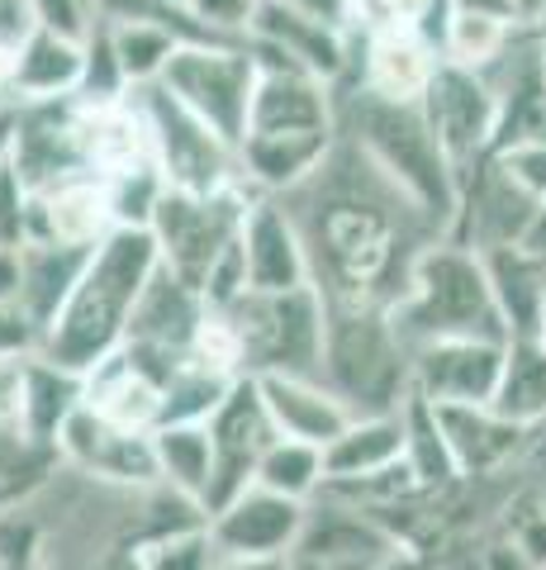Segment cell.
<instances>
[{
    "label": "cell",
    "mask_w": 546,
    "mask_h": 570,
    "mask_svg": "<svg viewBox=\"0 0 546 570\" xmlns=\"http://www.w3.org/2000/svg\"><path fill=\"white\" fill-rule=\"evenodd\" d=\"M0 305H20V247H0Z\"/></svg>",
    "instance_id": "cell-47"
},
{
    "label": "cell",
    "mask_w": 546,
    "mask_h": 570,
    "mask_svg": "<svg viewBox=\"0 0 546 570\" xmlns=\"http://www.w3.org/2000/svg\"><path fill=\"white\" fill-rule=\"evenodd\" d=\"M62 456L58 448H43L14 419L0 414V513L29 504L52 475H58Z\"/></svg>",
    "instance_id": "cell-35"
},
{
    "label": "cell",
    "mask_w": 546,
    "mask_h": 570,
    "mask_svg": "<svg viewBox=\"0 0 546 570\" xmlns=\"http://www.w3.org/2000/svg\"><path fill=\"white\" fill-rule=\"evenodd\" d=\"M533 343H542V347H546V299H542V324H537V337H533Z\"/></svg>",
    "instance_id": "cell-55"
},
{
    "label": "cell",
    "mask_w": 546,
    "mask_h": 570,
    "mask_svg": "<svg viewBox=\"0 0 546 570\" xmlns=\"http://www.w3.org/2000/svg\"><path fill=\"white\" fill-rule=\"evenodd\" d=\"M338 138H347L361 157L390 176L409 200L451 234L456 219V195H461V171L437 142L423 105H395L380 100L361 86H338Z\"/></svg>",
    "instance_id": "cell-3"
},
{
    "label": "cell",
    "mask_w": 546,
    "mask_h": 570,
    "mask_svg": "<svg viewBox=\"0 0 546 570\" xmlns=\"http://www.w3.org/2000/svg\"><path fill=\"white\" fill-rule=\"evenodd\" d=\"M299 557H328V561H366L376 566L385 557H395V551H409L399 547V538L390 528H385L376 513H366L357 504H347L338 494H319L305 513V532H299L295 542ZM290 551V557H295Z\"/></svg>",
    "instance_id": "cell-25"
},
{
    "label": "cell",
    "mask_w": 546,
    "mask_h": 570,
    "mask_svg": "<svg viewBox=\"0 0 546 570\" xmlns=\"http://www.w3.org/2000/svg\"><path fill=\"white\" fill-rule=\"evenodd\" d=\"M261 0H190L196 24L209 33L215 43H242L252 33Z\"/></svg>",
    "instance_id": "cell-42"
},
{
    "label": "cell",
    "mask_w": 546,
    "mask_h": 570,
    "mask_svg": "<svg viewBox=\"0 0 546 570\" xmlns=\"http://www.w3.org/2000/svg\"><path fill=\"white\" fill-rule=\"evenodd\" d=\"M14 171L39 195L48 186L91 176L77 142V96L62 100H29L20 105V138H14Z\"/></svg>",
    "instance_id": "cell-19"
},
{
    "label": "cell",
    "mask_w": 546,
    "mask_h": 570,
    "mask_svg": "<svg viewBox=\"0 0 546 570\" xmlns=\"http://www.w3.org/2000/svg\"><path fill=\"white\" fill-rule=\"evenodd\" d=\"M527 480L546 494V428H542V442H537V452H533V461H527Z\"/></svg>",
    "instance_id": "cell-53"
},
{
    "label": "cell",
    "mask_w": 546,
    "mask_h": 570,
    "mask_svg": "<svg viewBox=\"0 0 546 570\" xmlns=\"http://www.w3.org/2000/svg\"><path fill=\"white\" fill-rule=\"evenodd\" d=\"M485 266H489V285H495V305L504 314L508 343H527V337H537L542 299H546V262L533 257L518 243V247L485 253Z\"/></svg>",
    "instance_id": "cell-32"
},
{
    "label": "cell",
    "mask_w": 546,
    "mask_h": 570,
    "mask_svg": "<svg viewBox=\"0 0 546 570\" xmlns=\"http://www.w3.org/2000/svg\"><path fill=\"white\" fill-rule=\"evenodd\" d=\"M157 266H162V257H157V243L148 228H115L91 253V262H86L72 299L48 324L39 352L48 362L86 376L115 347H125L133 309L152 285Z\"/></svg>",
    "instance_id": "cell-2"
},
{
    "label": "cell",
    "mask_w": 546,
    "mask_h": 570,
    "mask_svg": "<svg viewBox=\"0 0 546 570\" xmlns=\"http://www.w3.org/2000/svg\"><path fill=\"white\" fill-rule=\"evenodd\" d=\"M91 6H96V0H91Z\"/></svg>",
    "instance_id": "cell-58"
},
{
    "label": "cell",
    "mask_w": 546,
    "mask_h": 570,
    "mask_svg": "<svg viewBox=\"0 0 546 570\" xmlns=\"http://www.w3.org/2000/svg\"><path fill=\"white\" fill-rule=\"evenodd\" d=\"M248 134H338V86L295 67H267Z\"/></svg>",
    "instance_id": "cell-24"
},
{
    "label": "cell",
    "mask_w": 546,
    "mask_h": 570,
    "mask_svg": "<svg viewBox=\"0 0 546 570\" xmlns=\"http://www.w3.org/2000/svg\"><path fill=\"white\" fill-rule=\"evenodd\" d=\"M248 48L257 67H295V71H309L328 86H343L351 77V62H357V43L351 33L338 24H324L314 14L286 6V0H261L252 33H248Z\"/></svg>",
    "instance_id": "cell-10"
},
{
    "label": "cell",
    "mask_w": 546,
    "mask_h": 570,
    "mask_svg": "<svg viewBox=\"0 0 546 570\" xmlns=\"http://www.w3.org/2000/svg\"><path fill=\"white\" fill-rule=\"evenodd\" d=\"M24 6H29L33 24L72 33V39H86L91 24H96V6H91V0H24Z\"/></svg>",
    "instance_id": "cell-45"
},
{
    "label": "cell",
    "mask_w": 546,
    "mask_h": 570,
    "mask_svg": "<svg viewBox=\"0 0 546 570\" xmlns=\"http://www.w3.org/2000/svg\"><path fill=\"white\" fill-rule=\"evenodd\" d=\"M286 6L305 10V14H314V20H324V24L347 29V10H351V0H286Z\"/></svg>",
    "instance_id": "cell-48"
},
{
    "label": "cell",
    "mask_w": 546,
    "mask_h": 570,
    "mask_svg": "<svg viewBox=\"0 0 546 570\" xmlns=\"http://www.w3.org/2000/svg\"><path fill=\"white\" fill-rule=\"evenodd\" d=\"M390 314L409 352L437 343V337H495V343H508L485 257L451 238H437L418 257L409 291L395 299Z\"/></svg>",
    "instance_id": "cell-5"
},
{
    "label": "cell",
    "mask_w": 546,
    "mask_h": 570,
    "mask_svg": "<svg viewBox=\"0 0 546 570\" xmlns=\"http://www.w3.org/2000/svg\"><path fill=\"white\" fill-rule=\"evenodd\" d=\"M242 257H248L252 291H261V295L314 285L305 238H299L290 209L280 205L276 195H257L252 200L248 219H242Z\"/></svg>",
    "instance_id": "cell-23"
},
{
    "label": "cell",
    "mask_w": 546,
    "mask_h": 570,
    "mask_svg": "<svg viewBox=\"0 0 546 570\" xmlns=\"http://www.w3.org/2000/svg\"><path fill=\"white\" fill-rule=\"evenodd\" d=\"M96 247H62V243H24L20 247V309L48 333V324L72 299Z\"/></svg>",
    "instance_id": "cell-31"
},
{
    "label": "cell",
    "mask_w": 546,
    "mask_h": 570,
    "mask_svg": "<svg viewBox=\"0 0 546 570\" xmlns=\"http://www.w3.org/2000/svg\"><path fill=\"white\" fill-rule=\"evenodd\" d=\"M205 433H209V452H215V475H209L205 513H215L234 494L257 485L261 456H267L271 442L280 438L271 414H267V404H261L257 376H242L234 390H228L224 404L205 419Z\"/></svg>",
    "instance_id": "cell-11"
},
{
    "label": "cell",
    "mask_w": 546,
    "mask_h": 570,
    "mask_svg": "<svg viewBox=\"0 0 546 570\" xmlns=\"http://www.w3.org/2000/svg\"><path fill=\"white\" fill-rule=\"evenodd\" d=\"M105 24H110V43H115V58H119L129 91H143V86L162 81L167 62L181 48V39L171 29L148 24V20H105Z\"/></svg>",
    "instance_id": "cell-37"
},
{
    "label": "cell",
    "mask_w": 546,
    "mask_h": 570,
    "mask_svg": "<svg viewBox=\"0 0 546 570\" xmlns=\"http://www.w3.org/2000/svg\"><path fill=\"white\" fill-rule=\"evenodd\" d=\"M324 366L319 381L351 414H399L414 395V352L385 305L324 299Z\"/></svg>",
    "instance_id": "cell-4"
},
{
    "label": "cell",
    "mask_w": 546,
    "mask_h": 570,
    "mask_svg": "<svg viewBox=\"0 0 546 570\" xmlns=\"http://www.w3.org/2000/svg\"><path fill=\"white\" fill-rule=\"evenodd\" d=\"M399 461H404V409L399 414H357L324 448V475L328 485H347V480L390 471Z\"/></svg>",
    "instance_id": "cell-30"
},
{
    "label": "cell",
    "mask_w": 546,
    "mask_h": 570,
    "mask_svg": "<svg viewBox=\"0 0 546 570\" xmlns=\"http://www.w3.org/2000/svg\"><path fill=\"white\" fill-rule=\"evenodd\" d=\"M508 343L495 337H437L414 347V395L428 404H495Z\"/></svg>",
    "instance_id": "cell-16"
},
{
    "label": "cell",
    "mask_w": 546,
    "mask_h": 570,
    "mask_svg": "<svg viewBox=\"0 0 546 570\" xmlns=\"http://www.w3.org/2000/svg\"><path fill=\"white\" fill-rule=\"evenodd\" d=\"M157 448V475L162 485L186 494L190 504L205 509L209 499V475H215V452H209V433L205 423H167L152 433Z\"/></svg>",
    "instance_id": "cell-34"
},
{
    "label": "cell",
    "mask_w": 546,
    "mask_h": 570,
    "mask_svg": "<svg viewBox=\"0 0 546 570\" xmlns=\"http://www.w3.org/2000/svg\"><path fill=\"white\" fill-rule=\"evenodd\" d=\"M404 461H409V471L423 490H451L461 480L447 448L443 419H437V404H428L423 395H409V404H404Z\"/></svg>",
    "instance_id": "cell-36"
},
{
    "label": "cell",
    "mask_w": 546,
    "mask_h": 570,
    "mask_svg": "<svg viewBox=\"0 0 546 570\" xmlns=\"http://www.w3.org/2000/svg\"><path fill=\"white\" fill-rule=\"evenodd\" d=\"M167 6H176V10H190V0H167Z\"/></svg>",
    "instance_id": "cell-56"
},
{
    "label": "cell",
    "mask_w": 546,
    "mask_h": 570,
    "mask_svg": "<svg viewBox=\"0 0 546 570\" xmlns=\"http://www.w3.org/2000/svg\"><path fill=\"white\" fill-rule=\"evenodd\" d=\"M527 24L518 20H504V14H485V10H466V6H451L443 0V20H437V52L443 62L456 67H470V71H485L504 58V48L518 39Z\"/></svg>",
    "instance_id": "cell-33"
},
{
    "label": "cell",
    "mask_w": 546,
    "mask_h": 570,
    "mask_svg": "<svg viewBox=\"0 0 546 570\" xmlns=\"http://www.w3.org/2000/svg\"><path fill=\"white\" fill-rule=\"evenodd\" d=\"M0 570H6V566H0Z\"/></svg>",
    "instance_id": "cell-59"
},
{
    "label": "cell",
    "mask_w": 546,
    "mask_h": 570,
    "mask_svg": "<svg viewBox=\"0 0 546 570\" xmlns=\"http://www.w3.org/2000/svg\"><path fill=\"white\" fill-rule=\"evenodd\" d=\"M257 390H261V404H267L276 433L309 442V448H328L357 419L319 376H257Z\"/></svg>",
    "instance_id": "cell-26"
},
{
    "label": "cell",
    "mask_w": 546,
    "mask_h": 570,
    "mask_svg": "<svg viewBox=\"0 0 546 570\" xmlns=\"http://www.w3.org/2000/svg\"><path fill=\"white\" fill-rule=\"evenodd\" d=\"M290 557H228V551H219L215 570H286Z\"/></svg>",
    "instance_id": "cell-50"
},
{
    "label": "cell",
    "mask_w": 546,
    "mask_h": 570,
    "mask_svg": "<svg viewBox=\"0 0 546 570\" xmlns=\"http://www.w3.org/2000/svg\"><path fill=\"white\" fill-rule=\"evenodd\" d=\"M276 200L305 238L319 295L343 305L390 309L409 291L418 257L443 238V228L347 138L332 142L305 186Z\"/></svg>",
    "instance_id": "cell-1"
},
{
    "label": "cell",
    "mask_w": 546,
    "mask_h": 570,
    "mask_svg": "<svg viewBox=\"0 0 546 570\" xmlns=\"http://www.w3.org/2000/svg\"><path fill=\"white\" fill-rule=\"evenodd\" d=\"M219 547L209 538V523L196 528H176L167 538H157L143 547V566L148 570H215Z\"/></svg>",
    "instance_id": "cell-40"
},
{
    "label": "cell",
    "mask_w": 546,
    "mask_h": 570,
    "mask_svg": "<svg viewBox=\"0 0 546 570\" xmlns=\"http://www.w3.org/2000/svg\"><path fill=\"white\" fill-rule=\"evenodd\" d=\"M81 71H86V39L72 33L29 24L20 43V67H14V100H62L81 91Z\"/></svg>",
    "instance_id": "cell-29"
},
{
    "label": "cell",
    "mask_w": 546,
    "mask_h": 570,
    "mask_svg": "<svg viewBox=\"0 0 546 570\" xmlns=\"http://www.w3.org/2000/svg\"><path fill=\"white\" fill-rule=\"evenodd\" d=\"M86 400V376L67 371L58 362H48L43 352H33L20 362V400H14V423L24 428L33 442L58 448L67 419L81 409Z\"/></svg>",
    "instance_id": "cell-28"
},
{
    "label": "cell",
    "mask_w": 546,
    "mask_h": 570,
    "mask_svg": "<svg viewBox=\"0 0 546 570\" xmlns=\"http://www.w3.org/2000/svg\"><path fill=\"white\" fill-rule=\"evenodd\" d=\"M332 142L338 134H248L238 142L242 181L252 195H290L319 171Z\"/></svg>",
    "instance_id": "cell-27"
},
{
    "label": "cell",
    "mask_w": 546,
    "mask_h": 570,
    "mask_svg": "<svg viewBox=\"0 0 546 570\" xmlns=\"http://www.w3.org/2000/svg\"><path fill=\"white\" fill-rule=\"evenodd\" d=\"M176 371H162L148 362L138 347H115L105 362L86 371V409H96L100 419L125 423L133 433H157L162 428V409H167V381Z\"/></svg>",
    "instance_id": "cell-18"
},
{
    "label": "cell",
    "mask_w": 546,
    "mask_h": 570,
    "mask_svg": "<svg viewBox=\"0 0 546 570\" xmlns=\"http://www.w3.org/2000/svg\"><path fill=\"white\" fill-rule=\"evenodd\" d=\"M43 347L39 324L20 305H0V362H24Z\"/></svg>",
    "instance_id": "cell-46"
},
{
    "label": "cell",
    "mask_w": 546,
    "mask_h": 570,
    "mask_svg": "<svg viewBox=\"0 0 546 570\" xmlns=\"http://www.w3.org/2000/svg\"><path fill=\"white\" fill-rule=\"evenodd\" d=\"M305 513L309 504H295V499L276 490L248 485L224 509L209 513V538L228 557H290L299 532H305Z\"/></svg>",
    "instance_id": "cell-21"
},
{
    "label": "cell",
    "mask_w": 546,
    "mask_h": 570,
    "mask_svg": "<svg viewBox=\"0 0 546 570\" xmlns=\"http://www.w3.org/2000/svg\"><path fill=\"white\" fill-rule=\"evenodd\" d=\"M514 6L523 10V20H527V24H537L542 14H546V0H514Z\"/></svg>",
    "instance_id": "cell-54"
},
{
    "label": "cell",
    "mask_w": 546,
    "mask_h": 570,
    "mask_svg": "<svg viewBox=\"0 0 546 570\" xmlns=\"http://www.w3.org/2000/svg\"><path fill=\"white\" fill-rule=\"evenodd\" d=\"M14 138H20V105H0V171L14 163Z\"/></svg>",
    "instance_id": "cell-49"
},
{
    "label": "cell",
    "mask_w": 546,
    "mask_h": 570,
    "mask_svg": "<svg viewBox=\"0 0 546 570\" xmlns=\"http://www.w3.org/2000/svg\"><path fill=\"white\" fill-rule=\"evenodd\" d=\"M0 6H6V0H0Z\"/></svg>",
    "instance_id": "cell-57"
},
{
    "label": "cell",
    "mask_w": 546,
    "mask_h": 570,
    "mask_svg": "<svg viewBox=\"0 0 546 570\" xmlns=\"http://www.w3.org/2000/svg\"><path fill=\"white\" fill-rule=\"evenodd\" d=\"M133 96L143 105L157 171H162V181L171 190L209 195V190H228V186H248L234 142L219 138L196 110H186L162 81L143 86V91H133Z\"/></svg>",
    "instance_id": "cell-9"
},
{
    "label": "cell",
    "mask_w": 546,
    "mask_h": 570,
    "mask_svg": "<svg viewBox=\"0 0 546 570\" xmlns=\"http://www.w3.org/2000/svg\"><path fill=\"white\" fill-rule=\"evenodd\" d=\"M537 200L508 181L495 157H480L470 171H461V195H456V219H451V243L475 247V253H499V247H518L533 228Z\"/></svg>",
    "instance_id": "cell-15"
},
{
    "label": "cell",
    "mask_w": 546,
    "mask_h": 570,
    "mask_svg": "<svg viewBox=\"0 0 546 570\" xmlns=\"http://www.w3.org/2000/svg\"><path fill=\"white\" fill-rule=\"evenodd\" d=\"M489 157H495L499 171L527 195V200L546 205V138L514 142V148H499V153H489Z\"/></svg>",
    "instance_id": "cell-43"
},
{
    "label": "cell",
    "mask_w": 546,
    "mask_h": 570,
    "mask_svg": "<svg viewBox=\"0 0 546 570\" xmlns=\"http://www.w3.org/2000/svg\"><path fill=\"white\" fill-rule=\"evenodd\" d=\"M495 409H504V414L518 423L546 428V347L533 343V337H527V343H508Z\"/></svg>",
    "instance_id": "cell-38"
},
{
    "label": "cell",
    "mask_w": 546,
    "mask_h": 570,
    "mask_svg": "<svg viewBox=\"0 0 546 570\" xmlns=\"http://www.w3.org/2000/svg\"><path fill=\"white\" fill-rule=\"evenodd\" d=\"M485 81L495 91V153L546 138V58L533 24L504 48L495 67H485Z\"/></svg>",
    "instance_id": "cell-20"
},
{
    "label": "cell",
    "mask_w": 546,
    "mask_h": 570,
    "mask_svg": "<svg viewBox=\"0 0 546 570\" xmlns=\"http://www.w3.org/2000/svg\"><path fill=\"white\" fill-rule=\"evenodd\" d=\"M351 43H357V62H351V77L343 86H361V91L395 105H423L437 67H443V52L418 24H399Z\"/></svg>",
    "instance_id": "cell-17"
},
{
    "label": "cell",
    "mask_w": 546,
    "mask_h": 570,
    "mask_svg": "<svg viewBox=\"0 0 546 570\" xmlns=\"http://www.w3.org/2000/svg\"><path fill=\"white\" fill-rule=\"evenodd\" d=\"M376 566H366V561H328V557H299V551L286 561V570H376Z\"/></svg>",
    "instance_id": "cell-51"
},
{
    "label": "cell",
    "mask_w": 546,
    "mask_h": 570,
    "mask_svg": "<svg viewBox=\"0 0 546 570\" xmlns=\"http://www.w3.org/2000/svg\"><path fill=\"white\" fill-rule=\"evenodd\" d=\"M58 456H62V466L91 475L100 485H119V490L162 485L152 433H133L125 423H110L86 404L67 419L62 438H58Z\"/></svg>",
    "instance_id": "cell-13"
},
{
    "label": "cell",
    "mask_w": 546,
    "mask_h": 570,
    "mask_svg": "<svg viewBox=\"0 0 546 570\" xmlns=\"http://www.w3.org/2000/svg\"><path fill=\"white\" fill-rule=\"evenodd\" d=\"M257 81H261V67L252 58L248 39L242 43H181L162 71L167 91L186 110H196L234 148L248 138Z\"/></svg>",
    "instance_id": "cell-8"
},
{
    "label": "cell",
    "mask_w": 546,
    "mask_h": 570,
    "mask_svg": "<svg viewBox=\"0 0 546 570\" xmlns=\"http://www.w3.org/2000/svg\"><path fill=\"white\" fill-rule=\"evenodd\" d=\"M523 247H527V253H533V257H542V262H546V205H537V214H533V228H527Z\"/></svg>",
    "instance_id": "cell-52"
},
{
    "label": "cell",
    "mask_w": 546,
    "mask_h": 570,
    "mask_svg": "<svg viewBox=\"0 0 546 570\" xmlns=\"http://www.w3.org/2000/svg\"><path fill=\"white\" fill-rule=\"evenodd\" d=\"M86 100H125L133 96L125 71H119V58H115V43H110V24L96 14L91 33H86V71H81V91Z\"/></svg>",
    "instance_id": "cell-41"
},
{
    "label": "cell",
    "mask_w": 546,
    "mask_h": 570,
    "mask_svg": "<svg viewBox=\"0 0 546 570\" xmlns=\"http://www.w3.org/2000/svg\"><path fill=\"white\" fill-rule=\"evenodd\" d=\"M447 448L461 480H504L523 475L533 461L542 428L508 419L495 404H437Z\"/></svg>",
    "instance_id": "cell-12"
},
{
    "label": "cell",
    "mask_w": 546,
    "mask_h": 570,
    "mask_svg": "<svg viewBox=\"0 0 546 570\" xmlns=\"http://www.w3.org/2000/svg\"><path fill=\"white\" fill-rule=\"evenodd\" d=\"M252 200L257 195L248 186H228V190H209V195L167 186L148 219V234L157 243L162 266L200 291L205 276L215 272V262L238 243Z\"/></svg>",
    "instance_id": "cell-7"
},
{
    "label": "cell",
    "mask_w": 546,
    "mask_h": 570,
    "mask_svg": "<svg viewBox=\"0 0 546 570\" xmlns=\"http://www.w3.org/2000/svg\"><path fill=\"white\" fill-rule=\"evenodd\" d=\"M228 314H234V324L242 333L248 376H319L324 328H328V305L319 285L271 291V295L252 291Z\"/></svg>",
    "instance_id": "cell-6"
},
{
    "label": "cell",
    "mask_w": 546,
    "mask_h": 570,
    "mask_svg": "<svg viewBox=\"0 0 546 570\" xmlns=\"http://www.w3.org/2000/svg\"><path fill=\"white\" fill-rule=\"evenodd\" d=\"M33 219V190L20 181V171H0V247H24Z\"/></svg>",
    "instance_id": "cell-44"
},
{
    "label": "cell",
    "mask_w": 546,
    "mask_h": 570,
    "mask_svg": "<svg viewBox=\"0 0 546 570\" xmlns=\"http://www.w3.org/2000/svg\"><path fill=\"white\" fill-rule=\"evenodd\" d=\"M119 228L115 195L105 176H77V181L48 186L33 195L29 243H62V247H100Z\"/></svg>",
    "instance_id": "cell-22"
},
{
    "label": "cell",
    "mask_w": 546,
    "mask_h": 570,
    "mask_svg": "<svg viewBox=\"0 0 546 570\" xmlns=\"http://www.w3.org/2000/svg\"><path fill=\"white\" fill-rule=\"evenodd\" d=\"M423 115L456 171H470L480 157L495 153V91H489L485 71L443 62L423 96Z\"/></svg>",
    "instance_id": "cell-14"
},
{
    "label": "cell",
    "mask_w": 546,
    "mask_h": 570,
    "mask_svg": "<svg viewBox=\"0 0 546 570\" xmlns=\"http://www.w3.org/2000/svg\"><path fill=\"white\" fill-rule=\"evenodd\" d=\"M257 485L286 494L295 504H314L328 485L324 448H309V442H295V438H276L271 452L261 456V466H257Z\"/></svg>",
    "instance_id": "cell-39"
}]
</instances>
